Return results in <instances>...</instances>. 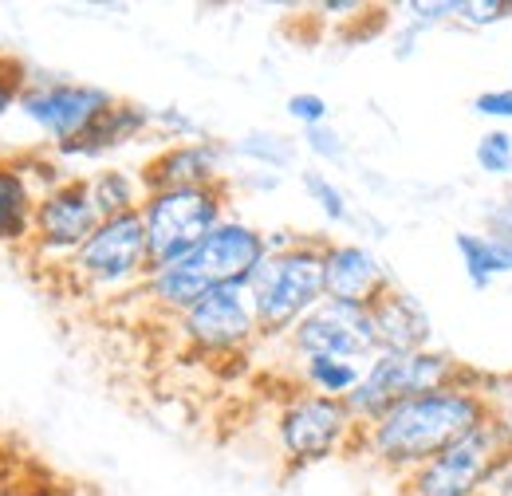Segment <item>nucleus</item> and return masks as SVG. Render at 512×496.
<instances>
[{
  "label": "nucleus",
  "instance_id": "obj_1",
  "mask_svg": "<svg viewBox=\"0 0 512 496\" xmlns=\"http://www.w3.org/2000/svg\"><path fill=\"white\" fill-rule=\"evenodd\" d=\"M489 418H493V402L477 386V371H469L465 382H449L394 402L383 418L359 430L355 453H363L375 469L402 481L453 441L485 426Z\"/></svg>",
  "mask_w": 512,
  "mask_h": 496
},
{
  "label": "nucleus",
  "instance_id": "obj_2",
  "mask_svg": "<svg viewBox=\"0 0 512 496\" xmlns=\"http://www.w3.org/2000/svg\"><path fill=\"white\" fill-rule=\"evenodd\" d=\"M268 256V233L256 229L241 217L221 221L190 256L154 268L142 284V300L158 315L178 319L182 311H190L209 288L221 284H249L256 264Z\"/></svg>",
  "mask_w": 512,
  "mask_h": 496
},
{
  "label": "nucleus",
  "instance_id": "obj_3",
  "mask_svg": "<svg viewBox=\"0 0 512 496\" xmlns=\"http://www.w3.org/2000/svg\"><path fill=\"white\" fill-rule=\"evenodd\" d=\"M323 237H304L284 248H272L256 272L249 276V296H253L260 339H284L308 311H316L327 300L323 292Z\"/></svg>",
  "mask_w": 512,
  "mask_h": 496
},
{
  "label": "nucleus",
  "instance_id": "obj_4",
  "mask_svg": "<svg viewBox=\"0 0 512 496\" xmlns=\"http://www.w3.org/2000/svg\"><path fill=\"white\" fill-rule=\"evenodd\" d=\"M138 217H142V229H146L150 272L166 268V264L190 256L221 221H229V182L146 193Z\"/></svg>",
  "mask_w": 512,
  "mask_h": 496
},
{
  "label": "nucleus",
  "instance_id": "obj_5",
  "mask_svg": "<svg viewBox=\"0 0 512 496\" xmlns=\"http://www.w3.org/2000/svg\"><path fill=\"white\" fill-rule=\"evenodd\" d=\"M64 272L79 292L99 296V300L142 292V284L150 276V248H146L142 217L127 213V217L99 221V229L67 260Z\"/></svg>",
  "mask_w": 512,
  "mask_h": 496
},
{
  "label": "nucleus",
  "instance_id": "obj_6",
  "mask_svg": "<svg viewBox=\"0 0 512 496\" xmlns=\"http://www.w3.org/2000/svg\"><path fill=\"white\" fill-rule=\"evenodd\" d=\"M465 378H469V367L457 363L442 347H426V351H410V355H375L363 367L359 386L343 402H347L351 418L363 430L375 418H383L394 402L426 394V390H438V386H449V382H465Z\"/></svg>",
  "mask_w": 512,
  "mask_h": 496
},
{
  "label": "nucleus",
  "instance_id": "obj_7",
  "mask_svg": "<svg viewBox=\"0 0 512 496\" xmlns=\"http://www.w3.org/2000/svg\"><path fill=\"white\" fill-rule=\"evenodd\" d=\"M276 445L280 457L292 469H308L331 457L355 453L359 445V422L351 418L347 402L339 398H323L312 390H296L284 398V406L276 410Z\"/></svg>",
  "mask_w": 512,
  "mask_h": 496
},
{
  "label": "nucleus",
  "instance_id": "obj_8",
  "mask_svg": "<svg viewBox=\"0 0 512 496\" xmlns=\"http://www.w3.org/2000/svg\"><path fill=\"white\" fill-rule=\"evenodd\" d=\"M505 457H509L505 430L497 426V418H489L473 434H465L426 465H418L410 477H402L398 496H489V485Z\"/></svg>",
  "mask_w": 512,
  "mask_h": 496
},
{
  "label": "nucleus",
  "instance_id": "obj_9",
  "mask_svg": "<svg viewBox=\"0 0 512 496\" xmlns=\"http://www.w3.org/2000/svg\"><path fill=\"white\" fill-rule=\"evenodd\" d=\"M174 327L190 351L209 355V359H229L260 343V323H256L253 296L245 284L209 288L190 311L174 319Z\"/></svg>",
  "mask_w": 512,
  "mask_h": 496
},
{
  "label": "nucleus",
  "instance_id": "obj_10",
  "mask_svg": "<svg viewBox=\"0 0 512 496\" xmlns=\"http://www.w3.org/2000/svg\"><path fill=\"white\" fill-rule=\"evenodd\" d=\"M119 99L107 87L95 83H71V79H28L16 115L32 126L40 138L56 146H64L71 138H79L83 130L99 123Z\"/></svg>",
  "mask_w": 512,
  "mask_h": 496
},
{
  "label": "nucleus",
  "instance_id": "obj_11",
  "mask_svg": "<svg viewBox=\"0 0 512 496\" xmlns=\"http://www.w3.org/2000/svg\"><path fill=\"white\" fill-rule=\"evenodd\" d=\"M284 347L296 359H351V363H371L379 355L375 351V331H371V308L323 300L320 308L308 311L284 335Z\"/></svg>",
  "mask_w": 512,
  "mask_h": 496
},
{
  "label": "nucleus",
  "instance_id": "obj_12",
  "mask_svg": "<svg viewBox=\"0 0 512 496\" xmlns=\"http://www.w3.org/2000/svg\"><path fill=\"white\" fill-rule=\"evenodd\" d=\"M99 209L91 201L87 178H64L56 189H48L36 205V225H32V245L28 252L67 268V260L87 245V237L99 229Z\"/></svg>",
  "mask_w": 512,
  "mask_h": 496
},
{
  "label": "nucleus",
  "instance_id": "obj_13",
  "mask_svg": "<svg viewBox=\"0 0 512 496\" xmlns=\"http://www.w3.org/2000/svg\"><path fill=\"white\" fill-rule=\"evenodd\" d=\"M233 146L217 138H197V142H166L158 154H150L138 170L146 193L162 189H197V186H221L225 182V162Z\"/></svg>",
  "mask_w": 512,
  "mask_h": 496
},
{
  "label": "nucleus",
  "instance_id": "obj_14",
  "mask_svg": "<svg viewBox=\"0 0 512 496\" xmlns=\"http://www.w3.org/2000/svg\"><path fill=\"white\" fill-rule=\"evenodd\" d=\"M386 264L359 241H327L323 248V292L339 304H363L371 308L390 288Z\"/></svg>",
  "mask_w": 512,
  "mask_h": 496
},
{
  "label": "nucleus",
  "instance_id": "obj_15",
  "mask_svg": "<svg viewBox=\"0 0 512 496\" xmlns=\"http://www.w3.org/2000/svg\"><path fill=\"white\" fill-rule=\"evenodd\" d=\"M371 331L379 355H410L434 347V319L422 308L418 296L390 284L383 296L371 304Z\"/></svg>",
  "mask_w": 512,
  "mask_h": 496
},
{
  "label": "nucleus",
  "instance_id": "obj_16",
  "mask_svg": "<svg viewBox=\"0 0 512 496\" xmlns=\"http://www.w3.org/2000/svg\"><path fill=\"white\" fill-rule=\"evenodd\" d=\"M150 130H154V111L142 107V103L119 99L91 130H83L79 138L56 146V158H67V162H95V158H103V154H111V150H123L130 142H138V138L150 134Z\"/></svg>",
  "mask_w": 512,
  "mask_h": 496
},
{
  "label": "nucleus",
  "instance_id": "obj_17",
  "mask_svg": "<svg viewBox=\"0 0 512 496\" xmlns=\"http://www.w3.org/2000/svg\"><path fill=\"white\" fill-rule=\"evenodd\" d=\"M40 197L44 193L36 189L24 158H0V245H32V225H36Z\"/></svg>",
  "mask_w": 512,
  "mask_h": 496
},
{
  "label": "nucleus",
  "instance_id": "obj_18",
  "mask_svg": "<svg viewBox=\"0 0 512 496\" xmlns=\"http://www.w3.org/2000/svg\"><path fill=\"white\" fill-rule=\"evenodd\" d=\"M91 186V201L99 209V217H127V213H138L142 201H146V186L134 170H123V166H103L87 178Z\"/></svg>",
  "mask_w": 512,
  "mask_h": 496
},
{
  "label": "nucleus",
  "instance_id": "obj_19",
  "mask_svg": "<svg viewBox=\"0 0 512 496\" xmlns=\"http://www.w3.org/2000/svg\"><path fill=\"white\" fill-rule=\"evenodd\" d=\"M453 252H457V260H461V272H465L469 288H477V292H485V288H493L497 280L509 276L505 256H501L497 245L485 237V229H465V233H457V237H453Z\"/></svg>",
  "mask_w": 512,
  "mask_h": 496
},
{
  "label": "nucleus",
  "instance_id": "obj_20",
  "mask_svg": "<svg viewBox=\"0 0 512 496\" xmlns=\"http://www.w3.org/2000/svg\"><path fill=\"white\" fill-rule=\"evenodd\" d=\"M367 363H351V359H300V382L304 390L323 394V398H347L359 378H363Z\"/></svg>",
  "mask_w": 512,
  "mask_h": 496
},
{
  "label": "nucleus",
  "instance_id": "obj_21",
  "mask_svg": "<svg viewBox=\"0 0 512 496\" xmlns=\"http://www.w3.org/2000/svg\"><path fill=\"white\" fill-rule=\"evenodd\" d=\"M233 154L256 162L264 174H276V170H288L296 162V142L276 134V130H249L245 138L233 142Z\"/></svg>",
  "mask_w": 512,
  "mask_h": 496
},
{
  "label": "nucleus",
  "instance_id": "obj_22",
  "mask_svg": "<svg viewBox=\"0 0 512 496\" xmlns=\"http://www.w3.org/2000/svg\"><path fill=\"white\" fill-rule=\"evenodd\" d=\"M300 186H304V193L312 197V205L320 209L331 225H351V221H355L347 193L335 186V182H331L323 170H304V174H300Z\"/></svg>",
  "mask_w": 512,
  "mask_h": 496
},
{
  "label": "nucleus",
  "instance_id": "obj_23",
  "mask_svg": "<svg viewBox=\"0 0 512 496\" xmlns=\"http://www.w3.org/2000/svg\"><path fill=\"white\" fill-rule=\"evenodd\" d=\"M473 162H477V170L489 174V178L512 174V130L489 126V130L473 142Z\"/></svg>",
  "mask_w": 512,
  "mask_h": 496
},
{
  "label": "nucleus",
  "instance_id": "obj_24",
  "mask_svg": "<svg viewBox=\"0 0 512 496\" xmlns=\"http://www.w3.org/2000/svg\"><path fill=\"white\" fill-rule=\"evenodd\" d=\"M512 16V0H457V20L461 28H493Z\"/></svg>",
  "mask_w": 512,
  "mask_h": 496
},
{
  "label": "nucleus",
  "instance_id": "obj_25",
  "mask_svg": "<svg viewBox=\"0 0 512 496\" xmlns=\"http://www.w3.org/2000/svg\"><path fill=\"white\" fill-rule=\"evenodd\" d=\"M453 20H457V0H414V4H406V24H414L418 32L442 28Z\"/></svg>",
  "mask_w": 512,
  "mask_h": 496
},
{
  "label": "nucleus",
  "instance_id": "obj_26",
  "mask_svg": "<svg viewBox=\"0 0 512 496\" xmlns=\"http://www.w3.org/2000/svg\"><path fill=\"white\" fill-rule=\"evenodd\" d=\"M473 115L477 119H489L493 126H512V87H489L473 99Z\"/></svg>",
  "mask_w": 512,
  "mask_h": 496
},
{
  "label": "nucleus",
  "instance_id": "obj_27",
  "mask_svg": "<svg viewBox=\"0 0 512 496\" xmlns=\"http://www.w3.org/2000/svg\"><path fill=\"white\" fill-rule=\"evenodd\" d=\"M284 111H288L296 123L304 126V130H312V126H323V123H327V115H331L327 99H323V95H316V91H296V95H288Z\"/></svg>",
  "mask_w": 512,
  "mask_h": 496
},
{
  "label": "nucleus",
  "instance_id": "obj_28",
  "mask_svg": "<svg viewBox=\"0 0 512 496\" xmlns=\"http://www.w3.org/2000/svg\"><path fill=\"white\" fill-rule=\"evenodd\" d=\"M304 146L320 158V162H343L347 158V142H343V134L335 130L331 123H323V126H312V130H304Z\"/></svg>",
  "mask_w": 512,
  "mask_h": 496
},
{
  "label": "nucleus",
  "instance_id": "obj_29",
  "mask_svg": "<svg viewBox=\"0 0 512 496\" xmlns=\"http://www.w3.org/2000/svg\"><path fill=\"white\" fill-rule=\"evenodd\" d=\"M24 87H28L24 67H20L16 60H0V123H4V115H8V111H16V103H20Z\"/></svg>",
  "mask_w": 512,
  "mask_h": 496
},
{
  "label": "nucleus",
  "instance_id": "obj_30",
  "mask_svg": "<svg viewBox=\"0 0 512 496\" xmlns=\"http://www.w3.org/2000/svg\"><path fill=\"white\" fill-rule=\"evenodd\" d=\"M154 130L158 134H166L170 142H197V138H205L201 134V126L193 123L186 111H154Z\"/></svg>",
  "mask_w": 512,
  "mask_h": 496
},
{
  "label": "nucleus",
  "instance_id": "obj_31",
  "mask_svg": "<svg viewBox=\"0 0 512 496\" xmlns=\"http://www.w3.org/2000/svg\"><path fill=\"white\" fill-rule=\"evenodd\" d=\"M485 233L512 241V193H505L501 201H493V205L485 209Z\"/></svg>",
  "mask_w": 512,
  "mask_h": 496
},
{
  "label": "nucleus",
  "instance_id": "obj_32",
  "mask_svg": "<svg viewBox=\"0 0 512 496\" xmlns=\"http://www.w3.org/2000/svg\"><path fill=\"white\" fill-rule=\"evenodd\" d=\"M489 496H512V449H509V457L501 461L493 485H489Z\"/></svg>",
  "mask_w": 512,
  "mask_h": 496
},
{
  "label": "nucleus",
  "instance_id": "obj_33",
  "mask_svg": "<svg viewBox=\"0 0 512 496\" xmlns=\"http://www.w3.org/2000/svg\"><path fill=\"white\" fill-rule=\"evenodd\" d=\"M493 418H497V426L505 430V441H509V449H512V398L493 402Z\"/></svg>",
  "mask_w": 512,
  "mask_h": 496
},
{
  "label": "nucleus",
  "instance_id": "obj_34",
  "mask_svg": "<svg viewBox=\"0 0 512 496\" xmlns=\"http://www.w3.org/2000/svg\"><path fill=\"white\" fill-rule=\"evenodd\" d=\"M0 496H28L24 489H16V485H0Z\"/></svg>",
  "mask_w": 512,
  "mask_h": 496
}]
</instances>
